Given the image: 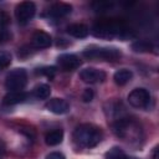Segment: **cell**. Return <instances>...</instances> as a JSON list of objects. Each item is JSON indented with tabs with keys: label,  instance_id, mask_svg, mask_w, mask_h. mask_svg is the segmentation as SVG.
<instances>
[{
	"label": "cell",
	"instance_id": "44dd1931",
	"mask_svg": "<svg viewBox=\"0 0 159 159\" xmlns=\"http://www.w3.org/2000/svg\"><path fill=\"white\" fill-rule=\"evenodd\" d=\"M55 72H56L55 67H43V68H41V70L39 71L40 75H45V76H47V77H53Z\"/></svg>",
	"mask_w": 159,
	"mask_h": 159
},
{
	"label": "cell",
	"instance_id": "7a4b0ae2",
	"mask_svg": "<svg viewBox=\"0 0 159 159\" xmlns=\"http://www.w3.org/2000/svg\"><path fill=\"white\" fill-rule=\"evenodd\" d=\"M83 56L91 60H104V61H117L120 57V51L113 47H96L87 48L83 51Z\"/></svg>",
	"mask_w": 159,
	"mask_h": 159
},
{
	"label": "cell",
	"instance_id": "8992f818",
	"mask_svg": "<svg viewBox=\"0 0 159 159\" xmlns=\"http://www.w3.org/2000/svg\"><path fill=\"white\" fill-rule=\"evenodd\" d=\"M80 77L86 83H98V82H103L106 80V73L102 70L88 67L80 72Z\"/></svg>",
	"mask_w": 159,
	"mask_h": 159
},
{
	"label": "cell",
	"instance_id": "ba28073f",
	"mask_svg": "<svg viewBox=\"0 0 159 159\" xmlns=\"http://www.w3.org/2000/svg\"><path fill=\"white\" fill-rule=\"evenodd\" d=\"M46 108L55 114H65L70 111V104L62 98H52L50 102H47Z\"/></svg>",
	"mask_w": 159,
	"mask_h": 159
},
{
	"label": "cell",
	"instance_id": "7c38bea8",
	"mask_svg": "<svg viewBox=\"0 0 159 159\" xmlns=\"http://www.w3.org/2000/svg\"><path fill=\"white\" fill-rule=\"evenodd\" d=\"M67 32L73 36V37H77V39H83L86 36H88L89 34V30L86 25L83 24H72L67 27Z\"/></svg>",
	"mask_w": 159,
	"mask_h": 159
},
{
	"label": "cell",
	"instance_id": "9c48e42d",
	"mask_svg": "<svg viewBox=\"0 0 159 159\" xmlns=\"http://www.w3.org/2000/svg\"><path fill=\"white\" fill-rule=\"evenodd\" d=\"M32 43L37 48H46L51 45V36L45 31H36L32 36Z\"/></svg>",
	"mask_w": 159,
	"mask_h": 159
},
{
	"label": "cell",
	"instance_id": "277c9868",
	"mask_svg": "<svg viewBox=\"0 0 159 159\" xmlns=\"http://www.w3.org/2000/svg\"><path fill=\"white\" fill-rule=\"evenodd\" d=\"M35 12H36V6L31 1H22L15 9V16H16L19 24L29 22L34 17Z\"/></svg>",
	"mask_w": 159,
	"mask_h": 159
},
{
	"label": "cell",
	"instance_id": "ac0fdd59",
	"mask_svg": "<svg viewBox=\"0 0 159 159\" xmlns=\"http://www.w3.org/2000/svg\"><path fill=\"white\" fill-rule=\"evenodd\" d=\"M11 63V56L7 52H0V71L5 70L6 67H9V65Z\"/></svg>",
	"mask_w": 159,
	"mask_h": 159
},
{
	"label": "cell",
	"instance_id": "52a82bcc",
	"mask_svg": "<svg viewBox=\"0 0 159 159\" xmlns=\"http://www.w3.org/2000/svg\"><path fill=\"white\" fill-rule=\"evenodd\" d=\"M57 63L61 70L63 71H73L81 66V60L72 53H63L60 55L57 58Z\"/></svg>",
	"mask_w": 159,
	"mask_h": 159
},
{
	"label": "cell",
	"instance_id": "ffe728a7",
	"mask_svg": "<svg viewBox=\"0 0 159 159\" xmlns=\"http://www.w3.org/2000/svg\"><path fill=\"white\" fill-rule=\"evenodd\" d=\"M93 96H94L93 89L86 88V89L83 91V93H82V99H83V102H91V101L93 99Z\"/></svg>",
	"mask_w": 159,
	"mask_h": 159
},
{
	"label": "cell",
	"instance_id": "6da1fadb",
	"mask_svg": "<svg viewBox=\"0 0 159 159\" xmlns=\"http://www.w3.org/2000/svg\"><path fill=\"white\" fill-rule=\"evenodd\" d=\"M75 142L84 148H93L102 140V130L93 124H81L75 129Z\"/></svg>",
	"mask_w": 159,
	"mask_h": 159
},
{
	"label": "cell",
	"instance_id": "cb8c5ba5",
	"mask_svg": "<svg viewBox=\"0 0 159 159\" xmlns=\"http://www.w3.org/2000/svg\"><path fill=\"white\" fill-rule=\"evenodd\" d=\"M5 39H6V35H4V32H2V31H0V42H1V41H4Z\"/></svg>",
	"mask_w": 159,
	"mask_h": 159
},
{
	"label": "cell",
	"instance_id": "e0dca14e",
	"mask_svg": "<svg viewBox=\"0 0 159 159\" xmlns=\"http://www.w3.org/2000/svg\"><path fill=\"white\" fill-rule=\"evenodd\" d=\"M132 48L135 52H148L152 50V45L149 43V41L145 40H138L135 42L132 43Z\"/></svg>",
	"mask_w": 159,
	"mask_h": 159
},
{
	"label": "cell",
	"instance_id": "30bf717a",
	"mask_svg": "<svg viewBox=\"0 0 159 159\" xmlns=\"http://www.w3.org/2000/svg\"><path fill=\"white\" fill-rule=\"evenodd\" d=\"M72 11V6L65 2H57L55 5H52L48 10V15L52 17H62L66 16L67 14H70Z\"/></svg>",
	"mask_w": 159,
	"mask_h": 159
},
{
	"label": "cell",
	"instance_id": "4fadbf2b",
	"mask_svg": "<svg viewBox=\"0 0 159 159\" xmlns=\"http://www.w3.org/2000/svg\"><path fill=\"white\" fill-rule=\"evenodd\" d=\"M132 76H133L132 71H129V70H127V68H122V70H118V71L114 73L113 80H114V82H116L118 86H124L125 83H128V82L130 81Z\"/></svg>",
	"mask_w": 159,
	"mask_h": 159
},
{
	"label": "cell",
	"instance_id": "7402d4cb",
	"mask_svg": "<svg viewBox=\"0 0 159 159\" xmlns=\"http://www.w3.org/2000/svg\"><path fill=\"white\" fill-rule=\"evenodd\" d=\"M46 159H66V158H65V155H63L62 153H60V152H52V153H50V154L46 157Z\"/></svg>",
	"mask_w": 159,
	"mask_h": 159
},
{
	"label": "cell",
	"instance_id": "3957f363",
	"mask_svg": "<svg viewBox=\"0 0 159 159\" xmlns=\"http://www.w3.org/2000/svg\"><path fill=\"white\" fill-rule=\"evenodd\" d=\"M27 83V73L24 68H15L9 72L5 80V87L10 91H21Z\"/></svg>",
	"mask_w": 159,
	"mask_h": 159
},
{
	"label": "cell",
	"instance_id": "8fae6325",
	"mask_svg": "<svg viewBox=\"0 0 159 159\" xmlns=\"http://www.w3.org/2000/svg\"><path fill=\"white\" fill-rule=\"evenodd\" d=\"M27 94L22 91H14V92H9L7 94H5L2 102L6 106H14L17 103H21L24 101H26Z\"/></svg>",
	"mask_w": 159,
	"mask_h": 159
},
{
	"label": "cell",
	"instance_id": "2e32d148",
	"mask_svg": "<svg viewBox=\"0 0 159 159\" xmlns=\"http://www.w3.org/2000/svg\"><path fill=\"white\" fill-rule=\"evenodd\" d=\"M106 159H130L127 157V154L118 147H113L106 153Z\"/></svg>",
	"mask_w": 159,
	"mask_h": 159
},
{
	"label": "cell",
	"instance_id": "603a6c76",
	"mask_svg": "<svg viewBox=\"0 0 159 159\" xmlns=\"http://www.w3.org/2000/svg\"><path fill=\"white\" fill-rule=\"evenodd\" d=\"M158 152H159V149H158V147H155L154 150H153V154H152V159H159Z\"/></svg>",
	"mask_w": 159,
	"mask_h": 159
},
{
	"label": "cell",
	"instance_id": "9a60e30c",
	"mask_svg": "<svg viewBox=\"0 0 159 159\" xmlns=\"http://www.w3.org/2000/svg\"><path fill=\"white\" fill-rule=\"evenodd\" d=\"M34 94H35V97L39 98V99H46V98H48L50 94H51V87H50L48 84H46V83L39 84V86L35 87Z\"/></svg>",
	"mask_w": 159,
	"mask_h": 159
},
{
	"label": "cell",
	"instance_id": "5b68a950",
	"mask_svg": "<svg viewBox=\"0 0 159 159\" xmlns=\"http://www.w3.org/2000/svg\"><path fill=\"white\" fill-rule=\"evenodd\" d=\"M128 101L135 108H145L149 104L150 94L145 88H135L128 94Z\"/></svg>",
	"mask_w": 159,
	"mask_h": 159
},
{
	"label": "cell",
	"instance_id": "d6986e66",
	"mask_svg": "<svg viewBox=\"0 0 159 159\" xmlns=\"http://www.w3.org/2000/svg\"><path fill=\"white\" fill-rule=\"evenodd\" d=\"M9 24H10V16L7 15L6 11L0 10V29L6 27Z\"/></svg>",
	"mask_w": 159,
	"mask_h": 159
},
{
	"label": "cell",
	"instance_id": "5bb4252c",
	"mask_svg": "<svg viewBox=\"0 0 159 159\" xmlns=\"http://www.w3.org/2000/svg\"><path fill=\"white\" fill-rule=\"evenodd\" d=\"M63 139V132L62 129H53L51 132H48L45 137V142L47 145H57L62 142Z\"/></svg>",
	"mask_w": 159,
	"mask_h": 159
}]
</instances>
